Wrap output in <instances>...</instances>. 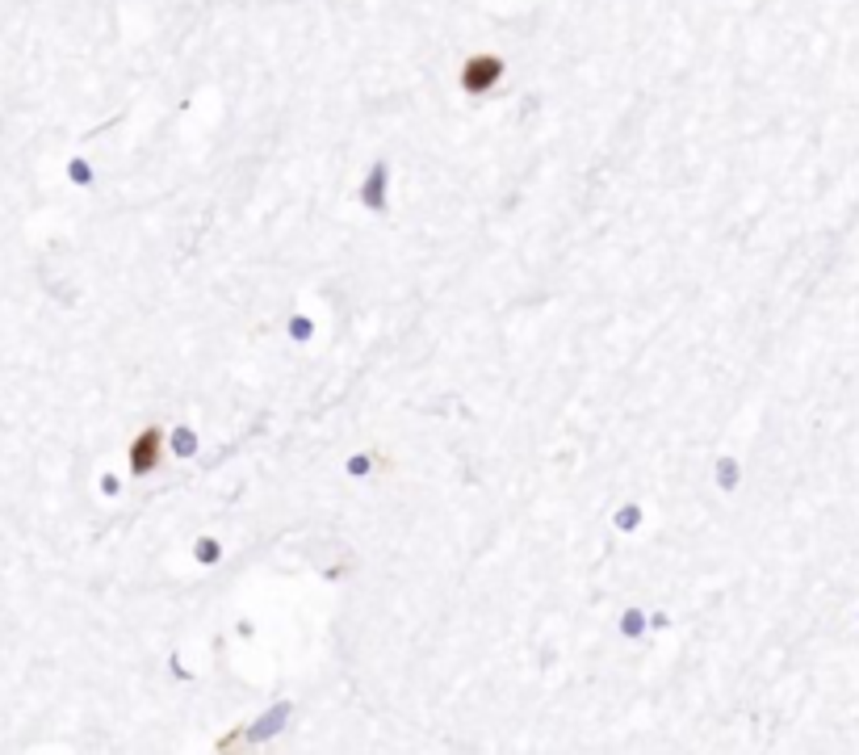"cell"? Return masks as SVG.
Masks as SVG:
<instances>
[{"mask_svg":"<svg viewBox=\"0 0 859 755\" xmlns=\"http://www.w3.org/2000/svg\"><path fill=\"white\" fill-rule=\"evenodd\" d=\"M503 76V64H499V55H474L466 64V72H461V84L466 88H487V84H495V80Z\"/></svg>","mask_w":859,"mask_h":755,"instance_id":"obj_1","label":"cell"}]
</instances>
